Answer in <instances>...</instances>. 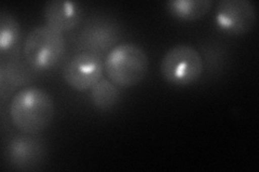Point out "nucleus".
<instances>
[{
	"label": "nucleus",
	"mask_w": 259,
	"mask_h": 172,
	"mask_svg": "<svg viewBox=\"0 0 259 172\" xmlns=\"http://www.w3.org/2000/svg\"><path fill=\"white\" fill-rule=\"evenodd\" d=\"M54 117L51 96L38 87H26L16 93L10 102L13 125L24 134L37 135L45 130Z\"/></svg>",
	"instance_id": "1"
},
{
	"label": "nucleus",
	"mask_w": 259,
	"mask_h": 172,
	"mask_svg": "<svg viewBox=\"0 0 259 172\" xmlns=\"http://www.w3.org/2000/svg\"><path fill=\"white\" fill-rule=\"evenodd\" d=\"M160 71L168 83L184 86L199 80L203 72V60L196 48L178 44L162 57Z\"/></svg>",
	"instance_id": "4"
},
{
	"label": "nucleus",
	"mask_w": 259,
	"mask_h": 172,
	"mask_svg": "<svg viewBox=\"0 0 259 172\" xmlns=\"http://www.w3.org/2000/svg\"><path fill=\"white\" fill-rule=\"evenodd\" d=\"M148 56L142 47L133 43H121L108 52L104 69L113 84L132 87L147 75Z\"/></svg>",
	"instance_id": "2"
},
{
	"label": "nucleus",
	"mask_w": 259,
	"mask_h": 172,
	"mask_svg": "<svg viewBox=\"0 0 259 172\" xmlns=\"http://www.w3.org/2000/svg\"><path fill=\"white\" fill-rule=\"evenodd\" d=\"M120 37L117 24L108 19L97 18L89 21L80 32V47L87 52L100 55L111 51Z\"/></svg>",
	"instance_id": "8"
},
{
	"label": "nucleus",
	"mask_w": 259,
	"mask_h": 172,
	"mask_svg": "<svg viewBox=\"0 0 259 172\" xmlns=\"http://www.w3.org/2000/svg\"><path fill=\"white\" fill-rule=\"evenodd\" d=\"M21 27L19 22L7 12L0 13V51L2 54L10 53L19 44Z\"/></svg>",
	"instance_id": "13"
},
{
	"label": "nucleus",
	"mask_w": 259,
	"mask_h": 172,
	"mask_svg": "<svg viewBox=\"0 0 259 172\" xmlns=\"http://www.w3.org/2000/svg\"><path fill=\"white\" fill-rule=\"evenodd\" d=\"M104 63L101 56L84 51L71 57L64 67L63 78L72 89L84 92L102 79Z\"/></svg>",
	"instance_id": "6"
},
{
	"label": "nucleus",
	"mask_w": 259,
	"mask_h": 172,
	"mask_svg": "<svg viewBox=\"0 0 259 172\" xmlns=\"http://www.w3.org/2000/svg\"><path fill=\"white\" fill-rule=\"evenodd\" d=\"M31 75L27 67L16 61L3 62L0 66V92L2 97L11 94L21 85L28 83Z\"/></svg>",
	"instance_id": "10"
},
{
	"label": "nucleus",
	"mask_w": 259,
	"mask_h": 172,
	"mask_svg": "<svg viewBox=\"0 0 259 172\" xmlns=\"http://www.w3.org/2000/svg\"><path fill=\"white\" fill-rule=\"evenodd\" d=\"M213 5L212 0H169L166 4L168 11L182 21L202 19Z\"/></svg>",
	"instance_id": "11"
},
{
	"label": "nucleus",
	"mask_w": 259,
	"mask_h": 172,
	"mask_svg": "<svg viewBox=\"0 0 259 172\" xmlns=\"http://www.w3.org/2000/svg\"><path fill=\"white\" fill-rule=\"evenodd\" d=\"M66 51L62 32L49 26L32 29L24 42V57L28 66L35 70H48L58 64Z\"/></svg>",
	"instance_id": "3"
},
{
	"label": "nucleus",
	"mask_w": 259,
	"mask_h": 172,
	"mask_svg": "<svg viewBox=\"0 0 259 172\" xmlns=\"http://www.w3.org/2000/svg\"><path fill=\"white\" fill-rule=\"evenodd\" d=\"M45 152V144L39 138L23 133L13 137L8 143L6 156L14 169L30 170L41 163Z\"/></svg>",
	"instance_id": "7"
},
{
	"label": "nucleus",
	"mask_w": 259,
	"mask_h": 172,
	"mask_svg": "<svg viewBox=\"0 0 259 172\" xmlns=\"http://www.w3.org/2000/svg\"><path fill=\"white\" fill-rule=\"evenodd\" d=\"M120 99V92L112 82L101 79L91 88L90 100L97 109L108 110L115 106Z\"/></svg>",
	"instance_id": "12"
},
{
	"label": "nucleus",
	"mask_w": 259,
	"mask_h": 172,
	"mask_svg": "<svg viewBox=\"0 0 259 172\" xmlns=\"http://www.w3.org/2000/svg\"><path fill=\"white\" fill-rule=\"evenodd\" d=\"M81 15V6L75 2L51 0L44 8L46 25L59 32L74 29L78 25Z\"/></svg>",
	"instance_id": "9"
},
{
	"label": "nucleus",
	"mask_w": 259,
	"mask_h": 172,
	"mask_svg": "<svg viewBox=\"0 0 259 172\" xmlns=\"http://www.w3.org/2000/svg\"><path fill=\"white\" fill-rule=\"evenodd\" d=\"M257 21L254 4L249 0H222L214 15L216 27L227 35H244Z\"/></svg>",
	"instance_id": "5"
}]
</instances>
